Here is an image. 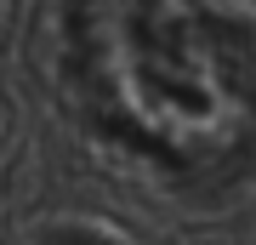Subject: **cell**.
<instances>
[{"label":"cell","instance_id":"cell-1","mask_svg":"<svg viewBox=\"0 0 256 245\" xmlns=\"http://www.w3.org/2000/svg\"><path fill=\"white\" fill-rule=\"evenodd\" d=\"M80 74L97 120L165 171L234 177L256 160V52L234 23H160L131 0H92Z\"/></svg>","mask_w":256,"mask_h":245},{"label":"cell","instance_id":"cell-2","mask_svg":"<svg viewBox=\"0 0 256 245\" xmlns=\"http://www.w3.org/2000/svg\"><path fill=\"white\" fill-rule=\"evenodd\" d=\"M52 245H102V239H86V234H68V239H52Z\"/></svg>","mask_w":256,"mask_h":245}]
</instances>
